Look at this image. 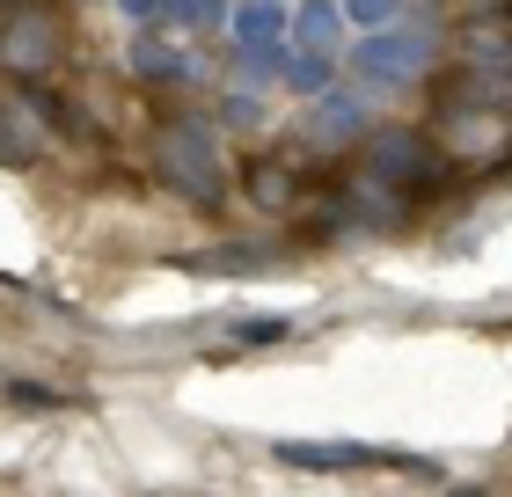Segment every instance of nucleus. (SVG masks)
<instances>
[{"instance_id": "f257e3e1", "label": "nucleus", "mask_w": 512, "mask_h": 497, "mask_svg": "<svg viewBox=\"0 0 512 497\" xmlns=\"http://www.w3.org/2000/svg\"><path fill=\"white\" fill-rule=\"evenodd\" d=\"M154 176L169 183L176 198H191V205H220L227 169H220L213 125H205V117H176V125H161V139H154Z\"/></svg>"}, {"instance_id": "f03ea898", "label": "nucleus", "mask_w": 512, "mask_h": 497, "mask_svg": "<svg viewBox=\"0 0 512 497\" xmlns=\"http://www.w3.org/2000/svg\"><path fill=\"white\" fill-rule=\"evenodd\" d=\"M59 59H66V37H59L52 8L15 0V8L0 15V66L22 74V81H44V74H59Z\"/></svg>"}, {"instance_id": "7ed1b4c3", "label": "nucleus", "mask_w": 512, "mask_h": 497, "mask_svg": "<svg viewBox=\"0 0 512 497\" xmlns=\"http://www.w3.org/2000/svg\"><path fill=\"white\" fill-rule=\"evenodd\" d=\"M425 59H432L425 30H374V37H366L359 52H352V66H359V81H366V88H410Z\"/></svg>"}, {"instance_id": "20e7f679", "label": "nucleus", "mask_w": 512, "mask_h": 497, "mask_svg": "<svg viewBox=\"0 0 512 497\" xmlns=\"http://www.w3.org/2000/svg\"><path fill=\"white\" fill-rule=\"evenodd\" d=\"M366 154H374V176H388V183H432L439 176V147L417 125H381Z\"/></svg>"}, {"instance_id": "39448f33", "label": "nucleus", "mask_w": 512, "mask_h": 497, "mask_svg": "<svg viewBox=\"0 0 512 497\" xmlns=\"http://www.w3.org/2000/svg\"><path fill=\"white\" fill-rule=\"evenodd\" d=\"M359 132H366V96L359 88H322L315 117H308V139L315 147H352Z\"/></svg>"}, {"instance_id": "423d86ee", "label": "nucleus", "mask_w": 512, "mask_h": 497, "mask_svg": "<svg viewBox=\"0 0 512 497\" xmlns=\"http://www.w3.org/2000/svg\"><path fill=\"white\" fill-rule=\"evenodd\" d=\"M278 461L286 468H366V461H388V454H374V446H359V439H286Z\"/></svg>"}, {"instance_id": "0eeeda50", "label": "nucleus", "mask_w": 512, "mask_h": 497, "mask_svg": "<svg viewBox=\"0 0 512 497\" xmlns=\"http://www.w3.org/2000/svg\"><path fill=\"white\" fill-rule=\"evenodd\" d=\"M286 30H293L300 52H337V44H344V8H337V0H300Z\"/></svg>"}, {"instance_id": "6e6552de", "label": "nucleus", "mask_w": 512, "mask_h": 497, "mask_svg": "<svg viewBox=\"0 0 512 497\" xmlns=\"http://www.w3.org/2000/svg\"><path fill=\"white\" fill-rule=\"evenodd\" d=\"M388 220H395L388 176H374V169H366V176L352 183V227H388Z\"/></svg>"}, {"instance_id": "1a4fd4ad", "label": "nucleus", "mask_w": 512, "mask_h": 497, "mask_svg": "<svg viewBox=\"0 0 512 497\" xmlns=\"http://www.w3.org/2000/svg\"><path fill=\"white\" fill-rule=\"evenodd\" d=\"M286 8H278V0H249V8H235V37L242 44H271V37H286Z\"/></svg>"}, {"instance_id": "9d476101", "label": "nucleus", "mask_w": 512, "mask_h": 497, "mask_svg": "<svg viewBox=\"0 0 512 497\" xmlns=\"http://www.w3.org/2000/svg\"><path fill=\"white\" fill-rule=\"evenodd\" d=\"M454 147H461V154L505 147V132H498V110H454Z\"/></svg>"}, {"instance_id": "9b49d317", "label": "nucleus", "mask_w": 512, "mask_h": 497, "mask_svg": "<svg viewBox=\"0 0 512 497\" xmlns=\"http://www.w3.org/2000/svg\"><path fill=\"white\" fill-rule=\"evenodd\" d=\"M132 74L169 81V74H183V52H176V44H161V37H139V44H132Z\"/></svg>"}, {"instance_id": "f8f14e48", "label": "nucleus", "mask_w": 512, "mask_h": 497, "mask_svg": "<svg viewBox=\"0 0 512 497\" xmlns=\"http://www.w3.org/2000/svg\"><path fill=\"white\" fill-rule=\"evenodd\" d=\"M330 74H337V52H300V59H286V81L300 88V96H322Z\"/></svg>"}, {"instance_id": "ddd939ff", "label": "nucleus", "mask_w": 512, "mask_h": 497, "mask_svg": "<svg viewBox=\"0 0 512 497\" xmlns=\"http://www.w3.org/2000/svg\"><path fill=\"white\" fill-rule=\"evenodd\" d=\"M183 271H271V256H256V249H205V256H183Z\"/></svg>"}, {"instance_id": "4468645a", "label": "nucleus", "mask_w": 512, "mask_h": 497, "mask_svg": "<svg viewBox=\"0 0 512 497\" xmlns=\"http://www.w3.org/2000/svg\"><path fill=\"white\" fill-rule=\"evenodd\" d=\"M278 66H286V52H278V37H271V44H242V81H271Z\"/></svg>"}, {"instance_id": "2eb2a0df", "label": "nucleus", "mask_w": 512, "mask_h": 497, "mask_svg": "<svg viewBox=\"0 0 512 497\" xmlns=\"http://www.w3.org/2000/svg\"><path fill=\"white\" fill-rule=\"evenodd\" d=\"M344 15L366 22V30H388V22L403 15V0H344Z\"/></svg>"}, {"instance_id": "dca6fc26", "label": "nucleus", "mask_w": 512, "mask_h": 497, "mask_svg": "<svg viewBox=\"0 0 512 497\" xmlns=\"http://www.w3.org/2000/svg\"><path fill=\"white\" fill-rule=\"evenodd\" d=\"M249 198H264V205H286V176H278V169H249Z\"/></svg>"}, {"instance_id": "f3484780", "label": "nucleus", "mask_w": 512, "mask_h": 497, "mask_svg": "<svg viewBox=\"0 0 512 497\" xmlns=\"http://www.w3.org/2000/svg\"><path fill=\"white\" fill-rule=\"evenodd\" d=\"M278 337H286V322H235V344H278Z\"/></svg>"}, {"instance_id": "a211bd4d", "label": "nucleus", "mask_w": 512, "mask_h": 497, "mask_svg": "<svg viewBox=\"0 0 512 497\" xmlns=\"http://www.w3.org/2000/svg\"><path fill=\"white\" fill-rule=\"evenodd\" d=\"M227 125H264V110H256L249 88H235V96H227Z\"/></svg>"}, {"instance_id": "6ab92c4d", "label": "nucleus", "mask_w": 512, "mask_h": 497, "mask_svg": "<svg viewBox=\"0 0 512 497\" xmlns=\"http://www.w3.org/2000/svg\"><path fill=\"white\" fill-rule=\"evenodd\" d=\"M0 125H8V110H0ZM0 161H30V139H8V132H0Z\"/></svg>"}]
</instances>
